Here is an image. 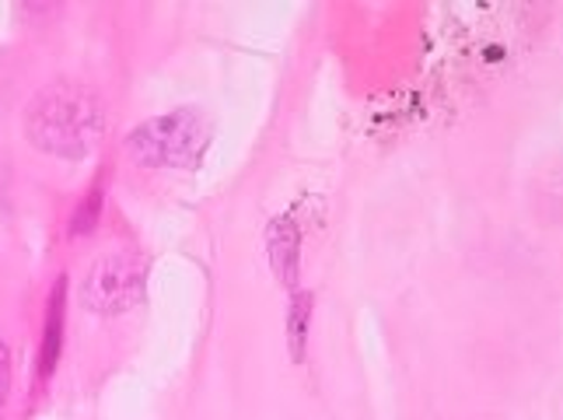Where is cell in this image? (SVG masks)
Listing matches in <instances>:
<instances>
[{
  "label": "cell",
  "mask_w": 563,
  "mask_h": 420,
  "mask_svg": "<svg viewBox=\"0 0 563 420\" xmlns=\"http://www.w3.org/2000/svg\"><path fill=\"white\" fill-rule=\"evenodd\" d=\"M25 133L46 155L85 158L102 137L99 95L74 81H56L43 88L25 112Z\"/></svg>",
  "instance_id": "obj_1"
},
{
  "label": "cell",
  "mask_w": 563,
  "mask_h": 420,
  "mask_svg": "<svg viewBox=\"0 0 563 420\" xmlns=\"http://www.w3.org/2000/svg\"><path fill=\"white\" fill-rule=\"evenodd\" d=\"M210 144V123L200 109H176L141 123L126 137V155L144 168L192 165Z\"/></svg>",
  "instance_id": "obj_2"
},
{
  "label": "cell",
  "mask_w": 563,
  "mask_h": 420,
  "mask_svg": "<svg viewBox=\"0 0 563 420\" xmlns=\"http://www.w3.org/2000/svg\"><path fill=\"white\" fill-rule=\"evenodd\" d=\"M144 298V263L130 253H109L91 263L81 284V301L99 316L130 312Z\"/></svg>",
  "instance_id": "obj_3"
},
{
  "label": "cell",
  "mask_w": 563,
  "mask_h": 420,
  "mask_svg": "<svg viewBox=\"0 0 563 420\" xmlns=\"http://www.w3.org/2000/svg\"><path fill=\"white\" fill-rule=\"evenodd\" d=\"M266 253H269V263H274V270L284 284H295L298 277V253H301V239H298V228L287 214L277 218L269 224L266 232Z\"/></svg>",
  "instance_id": "obj_4"
},
{
  "label": "cell",
  "mask_w": 563,
  "mask_h": 420,
  "mask_svg": "<svg viewBox=\"0 0 563 420\" xmlns=\"http://www.w3.org/2000/svg\"><path fill=\"white\" fill-rule=\"evenodd\" d=\"M64 301H67V280L60 277L53 284V298L46 309V336H43V361H38V375L49 378L56 368V357H60V343H64Z\"/></svg>",
  "instance_id": "obj_5"
},
{
  "label": "cell",
  "mask_w": 563,
  "mask_h": 420,
  "mask_svg": "<svg viewBox=\"0 0 563 420\" xmlns=\"http://www.w3.org/2000/svg\"><path fill=\"white\" fill-rule=\"evenodd\" d=\"M308 312H312V295L298 291L295 301H290V322H287V340H290V354L295 361L305 357V340H308Z\"/></svg>",
  "instance_id": "obj_6"
},
{
  "label": "cell",
  "mask_w": 563,
  "mask_h": 420,
  "mask_svg": "<svg viewBox=\"0 0 563 420\" xmlns=\"http://www.w3.org/2000/svg\"><path fill=\"white\" fill-rule=\"evenodd\" d=\"M99 207H102V189H91L88 200H85L81 207H77V218H74V224H70V232H74V235L91 232L95 221H99Z\"/></svg>",
  "instance_id": "obj_7"
},
{
  "label": "cell",
  "mask_w": 563,
  "mask_h": 420,
  "mask_svg": "<svg viewBox=\"0 0 563 420\" xmlns=\"http://www.w3.org/2000/svg\"><path fill=\"white\" fill-rule=\"evenodd\" d=\"M8 389H11V351H8V343L0 340V404L8 399Z\"/></svg>",
  "instance_id": "obj_8"
}]
</instances>
